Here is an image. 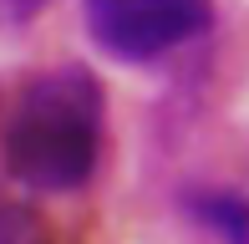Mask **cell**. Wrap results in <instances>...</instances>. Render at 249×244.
<instances>
[{"mask_svg": "<svg viewBox=\"0 0 249 244\" xmlns=\"http://www.w3.org/2000/svg\"><path fill=\"white\" fill-rule=\"evenodd\" d=\"M209 0H87V36L117 61H158L209 31Z\"/></svg>", "mask_w": 249, "mask_h": 244, "instance_id": "obj_2", "label": "cell"}, {"mask_svg": "<svg viewBox=\"0 0 249 244\" xmlns=\"http://www.w3.org/2000/svg\"><path fill=\"white\" fill-rule=\"evenodd\" d=\"M0 244H46L36 214H31L20 198H10V193H0Z\"/></svg>", "mask_w": 249, "mask_h": 244, "instance_id": "obj_4", "label": "cell"}, {"mask_svg": "<svg viewBox=\"0 0 249 244\" xmlns=\"http://www.w3.org/2000/svg\"><path fill=\"white\" fill-rule=\"evenodd\" d=\"M51 0H0V10H5L10 20H31L36 16V10H46Z\"/></svg>", "mask_w": 249, "mask_h": 244, "instance_id": "obj_5", "label": "cell"}, {"mask_svg": "<svg viewBox=\"0 0 249 244\" xmlns=\"http://www.w3.org/2000/svg\"><path fill=\"white\" fill-rule=\"evenodd\" d=\"M188 214L219 244H249V198L234 193V188H194Z\"/></svg>", "mask_w": 249, "mask_h": 244, "instance_id": "obj_3", "label": "cell"}, {"mask_svg": "<svg viewBox=\"0 0 249 244\" xmlns=\"http://www.w3.org/2000/svg\"><path fill=\"white\" fill-rule=\"evenodd\" d=\"M0 153L16 183L41 193H71L102 158V92L82 66L46 71L16 97L0 132Z\"/></svg>", "mask_w": 249, "mask_h": 244, "instance_id": "obj_1", "label": "cell"}]
</instances>
